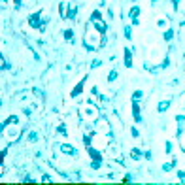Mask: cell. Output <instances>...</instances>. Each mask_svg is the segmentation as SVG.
<instances>
[{"label":"cell","mask_w":185,"mask_h":185,"mask_svg":"<svg viewBox=\"0 0 185 185\" xmlns=\"http://www.w3.org/2000/svg\"><path fill=\"white\" fill-rule=\"evenodd\" d=\"M132 157L138 159V157H140V151H138V149H132Z\"/></svg>","instance_id":"cell-7"},{"label":"cell","mask_w":185,"mask_h":185,"mask_svg":"<svg viewBox=\"0 0 185 185\" xmlns=\"http://www.w3.org/2000/svg\"><path fill=\"white\" fill-rule=\"evenodd\" d=\"M168 106H170L168 102H160V104H159V111H164V110H168Z\"/></svg>","instance_id":"cell-3"},{"label":"cell","mask_w":185,"mask_h":185,"mask_svg":"<svg viewBox=\"0 0 185 185\" xmlns=\"http://www.w3.org/2000/svg\"><path fill=\"white\" fill-rule=\"evenodd\" d=\"M130 17L136 21V17H138V8H132V11H130Z\"/></svg>","instance_id":"cell-4"},{"label":"cell","mask_w":185,"mask_h":185,"mask_svg":"<svg viewBox=\"0 0 185 185\" xmlns=\"http://www.w3.org/2000/svg\"><path fill=\"white\" fill-rule=\"evenodd\" d=\"M64 36H66V40H72V32H70V30H66Z\"/></svg>","instance_id":"cell-8"},{"label":"cell","mask_w":185,"mask_h":185,"mask_svg":"<svg viewBox=\"0 0 185 185\" xmlns=\"http://www.w3.org/2000/svg\"><path fill=\"white\" fill-rule=\"evenodd\" d=\"M74 13H76V8H74V6H70V11H68V17H74Z\"/></svg>","instance_id":"cell-6"},{"label":"cell","mask_w":185,"mask_h":185,"mask_svg":"<svg viewBox=\"0 0 185 185\" xmlns=\"http://www.w3.org/2000/svg\"><path fill=\"white\" fill-rule=\"evenodd\" d=\"M125 64L126 66H132V57H130L129 51H125Z\"/></svg>","instance_id":"cell-2"},{"label":"cell","mask_w":185,"mask_h":185,"mask_svg":"<svg viewBox=\"0 0 185 185\" xmlns=\"http://www.w3.org/2000/svg\"><path fill=\"white\" fill-rule=\"evenodd\" d=\"M179 179H181V181H185V172H179Z\"/></svg>","instance_id":"cell-10"},{"label":"cell","mask_w":185,"mask_h":185,"mask_svg":"<svg viewBox=\"0 0 185 185\" xmlns=\"http://www.w3.org/2000/svg\"><path fill=\"white\" fill-rule=\"evenodd\" d=\"M164 38H166V40H170V38H172V30H168V32L164 34Z\"/></svg>","instance_id":"cell-9"},{"label":"cell","mask_w":185,"mask_h":185,"mask_svg":"<svg viewBox=\"0 0 185 185\" xmlns=\"http://www.w3.org/2000/svg\"><path fill=\"white\" fill-rule=\"evenodd\" d=\"M81 113H85V115H87V117H93V115H95L96 111H95V110H93V108H83V110H81Z\"/></svg>","instance_id":"cell-1"},{"label":"cell","mask_w":185,"mask_h":185,"mask_svg":"<svg viewBox=\"0 0 185 185\" xmlns=\"http://www.w3.org/2000/svg\"><path fill=\"white\" fill-rule=\"evenodd\" d=\"M62 151H64V153H74V149H72L70 145H62Z\"/></svg>","instance_id":"cell-5"}]
</instances>
